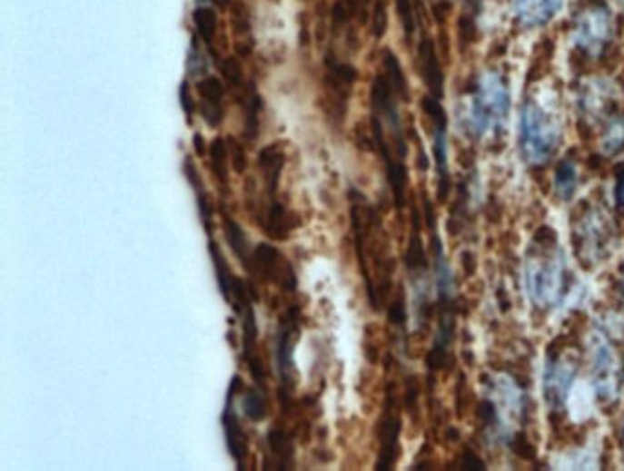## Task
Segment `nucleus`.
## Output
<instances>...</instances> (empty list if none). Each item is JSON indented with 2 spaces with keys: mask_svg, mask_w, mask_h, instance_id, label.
Segmentation results:
<instances>
[{
  "mask_svg": "<svg viewBox=\"0 0 624 471\" xmlns=\"http://www.w3.org/2000/svg\"><path fill=\"white\" fill-rule=\"evenodd\" d=\"M533 241L535 258L526 263L528 292L539 307H555L566 290V258L559 250L553 229L540 227Z\"/></svg>",
  "mask_w": 624,
  "mask_h": 471,
  "instance_id": "nucleus-1",
  "label": "nucleus"
},
{
  "mask_svg": "<svg viewBox=\"0 0 624 471\" xmlns=\"http://www.w3.org/2000/svg\"><path fill=\"white\" fill-rule=\"evenodd\" d=\"M510 90L496 74H487L480 79L469 113V128L480 137L485 132L502 126L510 113Z\"/></svg>",
  "mask_w": 624,
  "mask_h": 471,
  "instance_id": "nucleus-2",
  "label": "nucleus"
},
{
  "mask_svg": "<svg viewBox=\"0 0 624 471\" xmlns=\"http://www.w3.org/2000/svg\"><path fill=\"white\" fill-rule=\"evenodd\" d=\"M559 148V132L548 113L535 103H526L520 119V150L526 163L540 167Z\"/></svg>",
  "mask_w": 624,
  "mask_h": 471,
  "instance_id": "nucleus-3",
  "label": "nucleus"
},
{
  "mask_svg": "<svg viewBox=\"0 0 624 471\" xmlns=\"http://www.w3.org/2000/svg\"><path fill=\"white\" fill-rule=\"evenodd\" d=\"M620 362L609 340L604 335L591 339V384L600 402L611 404L620 391Z\"/></svg>",
  "mask_w": 624,
  "mask_h": 471,
  "instance_id": "nucleus-4",
  "label": "nucleus"
},
{
  "mask_svg": "<svg viewBox=\"0 0 624 471\" xmlns=\"http://www.w3.org/2000/svg\"><path fill=\"white\" fill-rule=\"evenodd\" d=\"M560 353L555 346L548 348V366L544 371V397L555 413L566 406L577 373L575 364L562 360Z\"/></svg>",
  "mask_w": 624,
  "mask_h": 471,
  "instance_id": "nucleus-5",
  "label": "nucleus"
},
{
  "mask_svg": "<svg viewBox=\"0 0 624 471\" xmlns=\"http://www.w3.org/2000/svg\"><path fill=\"white\" fill-rule=\"evenodd\" d=\"M611 223L599 211H589L580 221V241L577 245V256L588 263L599 261L606 254L611 240Z\"/></svg>",
  "mask_w": 624,
  "mask_h": 471,
  "instance_id": "nucleus-6",
  "label": "nucleus"
},
{
  "mask_svg": "<svg viewBox=\"0 0 624 471\" xmlns=\"http://www.w3.org/2000/svg\"><path fill=\"white\" fill-rule=\"evenodd\" d=\"M398 406H396V395L392 393V388L387 393V402H385V413L380 422V458L376 462V469L387 471L392 469L400 456V433H401V418L398 415Z\"/></svg>",
  "mask_w": 624,
  "mask_h": 471,
  "instance_id": "nucleus-7",
  "label": "nucleus"
},
{
  "mask_svg": "<svg viewBox=\"0 0 624 471\" xmlns=\"http://www.w3.org/2000/svg\"><path fill=\"white\" fill-rule=\"evenodd\" d=\"M240 388H242L240 377H233V380L229 384V389H227L225 407H223V413H222V427H223V433H225V444H227V449H229L231 456L236 460L238 469H243L245 467L243 462H245V456H247V438H245V433L242 431V427L238 424V418H236V413L233 409V398L236 397Z\"/></svg>",
  "mask_w": 624,
  "mask_h": 471,
  "instance_id": "nucleus-8",
  "label": "nucleus"
},
{
  "mask_svg": "<svg viewBox=\"0 0 624 471\" xmlns=\"http://www.w3.org/2000/svg\"><path fill=\"white\" fill-rule=\"evenodd\" d=\"M255 267L261 270L264 280L277 283L286 290H293L297 287V276L292 263L268 243H261L255 249Z\"/></svg>",
  "mask_w": 624,
  "mask_h": 471,
  "instance_id": "nucleus-9",
  "label": "nucleus"
},
{
  "mask_svg": "<svg viewBox=\"0 0 624 471\" xmlns=\"http://www.w3.org/2000/svg\"><path fill=\"white\" fill-rule=\"evenodd\" d=\"M418 57H420V72H421V77H423L427 88L431 90V95L440 99L443 95L445 77H443V70H441V64H440L432 39H429V37L421 39Z\"/></svg>",
  "mask_w": 624,
  "mask_h": 471,
  "instance_id": "nucleus-10",
  "label": "nucleus"
},
{
  "mask_svg": "<svg viewBox=\"0 0 624 471\" xmlns=\"http://www.w3.org/2000/svg\"><path fill=\"white\" fill-rule=\"evenodd\" d=\"M588 21L580 30V44L588 52L599 54L609 37V21L606 12H597L586 17Z\"/></svg>",
  "mask_w": 624,
  "mask_h": 471,
  "instance_id": "nucleus-11",
  "label": "nucleus"
},
{
  "mask_svg": "<svg viewBox=\"0 0 624 471\" xmlns=\"http://www.w3.org/2000/svg\"><path fill=\"white\" fill-rule=\"evenodd\" d=\"M560 3L562 0H515V8L524 23L539 26L551 21L559 12Z\"/></svg>",
  "mask_w": 624,
  "mask_h": 471,
  "instance_id": "nucleus-12",
  "label": "nucleus"
},
{
  "mask_svg": "<svg viewBox=\"0 0 624 471\" xmlns=\"http://www.w3.org/2000/svg\"><path fill=\"white\" fill-rule=\"evenodd\" d=\"M259 167L264 171V180L268 183V191L272 200H275L277 183L284 167V152L279 144H270L259 153Z\"/></svg>",
  "mask_w": 624,
  "mask_h": 471,
  "instance_id": "nucleus-13",
  "label": "nucleus"
},
{
  "mask_svg": "<svg viewBox=\"0 0 624 471\" xmlns=\"http://www.w3.org/2000/svg\"><path fill=\"white\" fill-rule=\"evenodd\" d=\"M295 320H288V324L282 326L279 339H277V364H279V371L282 375L284 384L290 382L292 378V371H293V340L297 335V326L293 324Z\"/></svg>",
  "mask_w": 624,
  "mask_h": 471,
  "instance_id": "nucleus-14",
  "label": "nucleus"
},
{
  "mask_svg": "<svg viewBox=\"0 0 624 471\" xmlns=\"http://www.w3.org/2000/svg\"><path fill=\"white\" fill-rule=\"evenodd\" d=\"M223 232H225V240L231 247V250L234 252V256L240 260V263H243V267L247 270H255V260H252V254H249V241L247 236L243 232V229L231 218L223 220Z\"/></svg>",
  "mask_w": 624,
  "mask_h": 471,
  "instance_id": "nucleus-15",
  "label": "nucleus"
},
{
  "mask_svg": "<svg viewBox=\"0 0 624 471\" xmlns=\"http://www.w3.org/2000/svg\"><path fill=\"white\" fill-rule=\"evenodd\" d=\"M297 225L299 223L293 220V214H290L284 205L277 201L272 203L270 212H268V221H266V231L272 238L286 240Z\"/></svg>",
  "mask_w": 624,
  "mask_h": 471,
  "instance_id": "nucleus-16",
  "label": "nucleus"
},
{
  "mask_svg": "<svg viewBox=\"0 0 624 471\" xmlns=\"http://www.w3.org/2000/svg\"><path fill=\"white\" fill-rule=\"evenodd\" d=\"M579 185L577 165L571 160H562L555 169V192L562 201H570L575 196Z\"/></svg>",
  "mask_w": 624,
  "mask_h": 471,
  "instance_id": "nucleus-17",
  "label": "nucleus"
},
{
  "mask_svg": "<svg viewBox=\"0 0 624 471\" xmlns=\"http://www.w3.org/2000/svg\"><path fill=\"white\" fill-rule=\"evenodd\" d=\"M209 256L213 260L214 265V272H216V281H218V289L223 296L225 301H231V292H233V274L229 270V265L218 247V243L214 240L209 241Z\"/></svg>",
  "mask_w": 624,
  "mask_h": 471,
  "instance_id": "nucleus-18",
  "label": "nucleus"
},
{
  "mask_svg": "<svg viewBox=\"0 0 624 471\" xmlns=\"http://www.w3.org/2000/svg\"><path fill=\"white\" fill-rule=\"evenodd\" d=\"M383 66H385V74L389 83L392 84L396 95H400L403 101H409V81L405 77V72L401 68L400 59L396 57V54H392L391 50H385L383 54Z\"/></svg>",
  "mask_w": 624,
  "mask_h": 471,
  "instance_id": "nucleus-19",
  "label": "nucleus"
},
{
  "mask_svg": "<svg viewBox=\"0 0 624 471\" xmlns=\"http://www.w3.org/2000/svg\"><path fill=\"white\" fill-rule=\"evenodd\" d=\"M261 112H262V97L252 90L247 92L245 99V128L243 133L249 141H255L261 130Z\"/></svg>",
  "mask_w": 624,
  "mask_h": 471,
  "instance_id": "nucleus-20",
  "label": "nucleus"
},
{
  "mask_svg": "<svg viewBox=\"0 0 624 471\" xmlns=\"http://www.w3.org/2000/svg\"><path fill=\"white\" fill-rule=\"evenodd\" d=\"M412 225H414V231H412L409 249L405 254V263L411 270H421L427 267V258H425V249L420 238V216L416 209L412 211Z\"/></svg>",
  "mask_w": 624,
  "mask_h": 471,
  "instance_id": "nucleus-21",
  "label": "nucleus"
},
{
  "mask_svg": "<svg viewBox=\"0 0 624 471\" xmlns=\"http://www.w3.org/2000/svg\"><path fill=\"white\" fill-rule=\"evenodd\" d=\"M211 155V169L220 185L227 191L229 187V176H227V142L220 137H216L209 146Z\"/></svg>",
  "mask_w": 624,
  "mask_h": 471,
  "instance_id": "nucleus-22",
  "label": "nucleus"
},
{
  "mask_svg": "<svg viewBox=\"0 0 624 471\" xmlns=\"http://www.w3.org/2000/svg\"><path fill=\"white\" fill-rule=\"evenodd\" d=\"M193 21L196 26V32L200 35V39L205 44H211L216 37V30H218V17L211 8H196L193 14Z\"/></svg>",
  "mask_w": 624,
  "mask_h": 471,
  "instance_id": "nucleus-23",
  "label": "nucleus"
},
{
  "mask_svg": "<svg viewBox=\"0 0 624 471\" xmlns=\"http://www.w3.org/2000/svg\"><path fill=\"white\" fill-rule=\"evenodd\" d=\"M243 314V357L245 358H253V351H255V344H257V322H255V312L252 309V303H247L242 312Z\"/></svg>",
  "mask_w": 624,
  "mask_h": 471,
  "instance_id": "nucleus-24",
  "label": "nucleus"
},
{
  "mask_svg": "<svg viewBox=\"0 0 624 471\" xmlns=\"http://www.w3.org/2000/svg\"><path fill=\"white\" fill-rule=\"evenodd\" d=\"M324 64L328 68V79L344 84V86H352L357 81V70L352 64L341 63L339 59L333 57V54H328L324 59Z\"/></svg>",
  "mask_w": 624,
  "mask_h": 471,
  "instance_id": "nucleus-25",
  "label": "nucleus"
},
{
  "mask_svg": "<svg viewBox=\"0 0 624 471\" xmlns=\"http://www.w3.org/2000/svg\"><path fill=\"white\" fill-rule=\"evenodd\" d=\"M268 442H270L272 451L275 455H279V458H281V469H288L290 462H292V456H293L292 455L293 447H292L290 437L282 429H273L268 435Z\"/></svg>",
  "mask_w": 624,
  "mask_h": 471,
  "instance_id": "nucleus-26",
  "label": "nucleus"
},
{
  "mask_svg": "<svg viewBox=\"0 0 624 471\" xmlns=\"http://www.w3.org/2000/svg\"><path fill=\"white\" fill-rule=\"evenodd\" d=\"M620 148H624V119L613 121L602 137V152L606 155H613Z\"/></svg>",
  "mask_w": 624,
  "mask_h": 471,
  "instance_id": "nucleus-27",
  "label": "nucleus"
},
{
  "mask_svg": "<svg viewBox=\"0 0 624 471\" xmlns=\"http://www.w3.org/2000/svg\"><path fill=\"white\" fill-rule=\"evenodd\" d=\"M198 92L203 99L205 104H211V106H222V101H223V84L220 83L218 77H205L198 83Z\"/></svg>",
  "mask_w": 624,
  "mask_h": 471,
  "instance_id": "nucleus-28",
  "label": "nucleus"
},
{
  "mask_svg": "<svg viewBox=\"0 0 624 471\" xmlns=\"http://www.w3.org/2000/svg\"><path fill=\"white\" fill-rule=\"evenodd\" d=\"M242 409H243V415L249 418V420H253V422H261L264 417H266V404H264V398L259 391L252 389L249 391L243 400H242Z\"/></svg>",
  "mask_w": 624,
  "mask_h": 471,
  "instance_id": "nucleus-29",
  "label": "nucleus"
},
{
  "mask_svg": "<svg viewBox=\"0 0 624 471\" xmlns=\"http://www.w3.org/2000/svg\"><path fill=\"white\" fill-rule=\"evenodd\" d=\"M551 57H553V41L544 39V41L539 43V46H537V55H535L533 64H531V70H530V72L535 70V74L530 75V81L540 79V77L544 75V72L548 70V64H550Z\"/></svg>",
  "mask_w": 624,
  "mask_h": 471,
  "instance_id": "nucleus-30",
  "label": "nucleus"
},
{
  "mask_svg": "<svg viewBox=\"0 0 624 471\" xmlns=\"http://www.w3.org/2000/svg\"><path fill=\"white\" fill-rule=\"evenodd\" d=\"M220 70H222V75L225 79V83L231 86V88H242L243 84V70H242V64L236 57H227L222 61L220 64Z\"/></svg>",
  "mask_w": 624,
  "mask_h": 471,
  "instance_id": "nucleus-31",
  "label": "nucleus"
},
{
  "mask_svg": "<svg viewBox=\"0 0 624 471\" xmlns=\"http://www.w3.org/2000/svg\"><path fill=\"white\" fill-rule=\"evenodd\" d=\"M389 28V12L385 0H376L371 12V34L376 39H381Z\"/></svg>",
  "mask_w": 624,
  "mask_h": 471,
  "instance_id": "nucleus-32",
  "label": "nucleus"
},
{
  "mask_svg": "<svg viewBox=\"0 0 624 471\" xmlns=\"http://www.w3.org/2000/svg\"><path fill=\"white\" fill-rule=\"evenodd\" d=\"M421 110L425 112V115L432 121L434 126H447V113L443 110V106L440 104L438 97L434 95H425L421 99Z\"/></svg>",
  "mask_w": 624,
  "mask_h": 471,
  "instance_id": "nucleus-33",
  "label": "nucleus"
},
{
  "mask_svg": "<svg viewBox=\"0 0 624 471\" xmlns=\"http://www.w3.org/2000/svg\"><path fill=\"white\" fill-rule=\"evenodd\" d=\"M194 192H196L198 214H200L202 225H203L205 232L211 236V234H213V205H211V200H209V196L205 194L203 187H202V189H196Z\"/></svg>",
  "mask_w": 624,
  "mask_h": 471,
  "instance_id": "nucleus-34",
  "label": "nucleus"
},
{
  "mask_svg": "<svg viewBox=\"0 0 624 471\" xmlns=\"http://www.w3.org/2000/svg\"><path fill=\"white\" fill-rule=\"evenodd\" d=\"M231 25H233V30H234L238 35H245V34H249V30H252V21H249V12H247V8H245L242 3H234V5H233V10H231Z\"/></svg>",
  "mask_w": 624,
  "mask_h": 471,
  "instance_id": "nucleus-35",
  "label": "nucleus"
},
{
  "mask_svg": "<svg viewBox=\"0 0 624 471\" xmlns=\"http://www.w3.org/2000/svg\"><path fill=\"white\" fill-rule=\"evenodd\" d=\"M396 8H398V15H400V19H401L405 35H407V37H412L414 28H416L414 12H412V0H396Z\"/></svg>",
  "mask_w": 624,
  "mask_h": 471,
  "instance_id": "nucleus-36",
  "label": "nucleus"
},
{
  "mask_svg": "<svg viewBox=\"0 0 624 471\" xmlns=\"http://www.w3.org/2000/svg\"><path fill=\"white\" fill-rule=\"evenodd\" d=\"M355 15L352 14V10L348 8V5L344 0H335L333 6H332V25L333 28H342L346 26Z\"/></svg>",
  "mask_w": 624,
  "mask_h": 471,
  "instance_id": "nucleus-37",
  "label": "nucleus"
},
{
  "mask_svg": "<svg viewBox=\"0 0 624 471\" xmlns=\"http://www.w3.org/2000/svg\"><path fill=\"white\" fill-rule=\"evenodd\" d=\"M458 37H460V44L469 46L476 41V25L470 17L461 15L458 21Z\"/></svg>",
  "mask_w": 624,
  "mask_h": 471,
  "instance_id": "nucleus-38",
  "label": "nucleus"
},
{
  "mask_svg": "<svg viewBox=\"0 0 624 471\" xmlns=\"http://www.w3.org/2000/svg\"><path fill=\"white\" fill-rule=\"evenodd\" d=\"M389 322L394 326H403L407 322V309H405L403 296L396 298L392 305L389 307Z\"/></svg>",
  "mask_w": 624,
  "mask_h": 471,
  "instance_id": "nucleus-39",
  "label": "nucleus"
},
{
  "mask_svg": "<svg viewBox=\"0 0 624 471\" xmlns=\"http://www.w3.org/2000/svg\"><path fill=\"white\" fill-rule=\"evenodd\" d=\"M231 157H233V167H234V172L238 174H243L245 167H247V157H245V152H243V146H240L236 141L231 139Z\"/></svg>",
  "mask_w": 624,
  "mask_h": 471,
  "instance_id": "nucleus-40",
  "label": "nucleus"
},
{
  "mask_svg": "<svg viewBox=\"0 0 624 471\" xmlns=\"http://www.w3.org/2000/svg\"><path fill=\"white\" fill-rule=\"evenodd\" d=\"M180 103H182V108L189 119V123L193 121V113H194V103H193V97H191V90H189V83L183 81L182 86H180Z\"/></svg>",
  "mask_w": 624,
  "mask_h": 471,
  "instance_id": "nucleus-41",
  "label": "nucleus"
},
{
  "mask_svg": "<svg viewBox=\"0 0 624 471\" xmlns=\"http://www.w3.org/2000/svg\"><path fill=\"white\" fill-rule=\"evenodd\" d=\"M513 449L517 451V455H520L526 460L535 458V447L530 444V440L524 435H520L513 440Z\"/></svg>",
  "mask_w": 624,
  "mask_h": 471,
  "instance_id": "nucleus-42",
  "label": "nucleus"
},
{
  "mask_svg": "<svg viewBox=\"0 0 624 471\" xmlns=\"http://www.w3.org/2000/svg\"><path fill=\"white\" fill-rule=\"evenodd\" d=\"M615 201L620 211H624V163L615 174Z\"/></svg>",
  "mask_w": 624,
  "mask_h": 471,
  "instance_id": "nucleus-43",
  "label": "nucleus"
},
{
  "mask_svg": "<svg viewBox=\"0 0 624 471\" xmlns=\"http://www.w3.org/2000/svg\"><path fill=\"white\" fill-rule=\"evenodd\" d=\"M460 466H461L463 469H485V464H483L472 451H469V449L461 455Z\"/></svg>",
  "mask_w": 624,
  "mask_h": 471,
  "instance_id": "nucleus-44",
  "label": "nucleus"
},
{
  "mask_svg": "<svg viewBox=\"0 0 624 471\" xmlns=\"http://www.w3.org/2000/svg\"><path fill=\"white\" fill-rule=\"evenodd\" d=\"M432 12H434L436 21L441 25V23H445V19H447V15L451 12V3H449V0H447V3H445V0H440V3L434 5Z\"/></svg>",
  "mask_w": 624,
  "mask_h": 471,
  "instance_id": "nucleus-45",
  "label": "nucleus"
},
{
  "mask_svg": "<svg viewBox=\"0 0 624 471\" xmlns=\"http://www.w3.org/2000/svg\"><path fill=\"white\" fill-rule=\"evenodd\" d=\"M461 261H463L465 274H467V276H470V274L474 272V269H476V265H474V256H472L470 252H463V256H461Z\"/></svg>",
  "mask_w": 624,
  "mask_h": 471,
  "instance_id": "nucleus-46",
  "label": "nucleus"
},
{
  "mask_svg": "<svg viewBox=\"0 0 624 471\" xmlns=\"http://www.w3.org/2000/svg\"><path fill=\"white\" fill-rule=\"evenodd\" d=\"M194 150H196V155L198 157H203L205 155V141L200 133L194 135Z\"/></svg>",
  "mask_w": 624,
  "mask_h": 471,
  "instance_id": "nucleus-47",
  "label": "nucleus"
},
{
  "mask_svg": "<svg viewBox=\"0 0 624 471\" xmlns=\"http://www.w3.org/2000/svg\"><path fill=\"white\" fill-rule=\"evenodd\" d=\"M216 3H218V6H222V8H225V6H229L231 3H233V0H216Z\"/></svg>",
  "mask_w": 624,
  "mask_h": 471,
  "instance_id": "nucleus-48",
  "label": "nucleus"
},
{
  "mask_svg": "<svg viewBox=\"0 0 624 471\" xmlns=\"http://www.w3.org/2000/svg\"><path fill=\"white\" fill-rule=\"evenodd\" d=\"M588 3H589V5H600L602 0H588Z\"/></svg>",
  "mask_w": 624,
  "mask_h": 471,
  "instance_id": "nucleus-49",
  "label": "nucleus"
},
{
  "mask_svg": "<svg viewBox=\"0 0 624 471\" xmlns=\"http://www.w3.org/2000/svg\"><path fill=\"white\" fill-rule=\"evenodd\" d=\"M361 5H362V6H368V5H370V0H361Z\"/></svg>",
  "mask_w": 624,
  "mask_h": 471,
  "instance_id": "nucleus-50",
  "label": "nucleus"
},
{
  "mask_svg": "<svg viewBox=\"0 0 624 471\" xmlns=\"http://www.w3.org/2000/svg\"><path fill=\"white\" fill-rule=\"evenodd\" d=\"M622 438H624V433H622Z\"/></svg>",
  "mask_w": 624,
  "mask_h": 471,
  "instance_id": "nucleus-51",
  "label": "nucleus"
}]
</instances>
